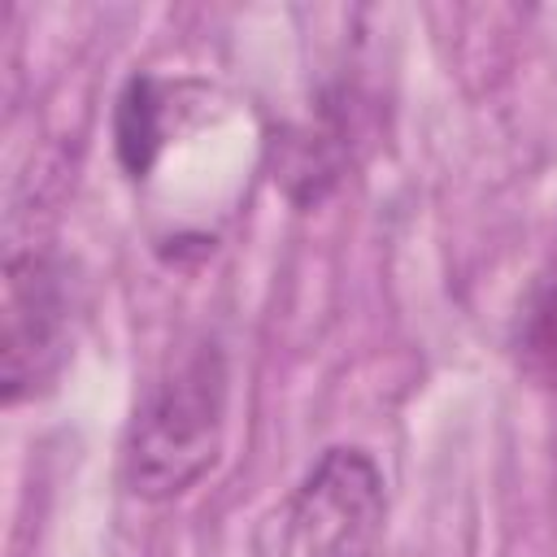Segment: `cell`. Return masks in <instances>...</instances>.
I'll return each instance as SVG.
<instances>
[{"instance_id":"1","label":"cell","mask_w":557,"mask_h":557,"mask_svg":"<svg viewBox=\"0 0 557 557\" xmlns=\"http://www.w3.org/2000/svg\"><path fill=\"white\" fill-rule=\"evenodd\" d=\"M226 361L213 344L174 361L139 400L126 435V483L144 500L183 496L222 448Z\"/></svg>"},{"instance_id":"2","label":"cell","mask_w":557,"mask_h":557,"mask_svg":"<svg viewBox=\"0 0 557 557\" xmlns=\"http://www.w3.org/2000/svg\"><path fill=\"white\" fill-rule=\"evenodd\" d=\"M383 474L361 448H326L283 518V557H379Z\"/></svg>"},{"instance_id":"3","label":"cell","mask_w":557,"mask_h":557,"mask_svg":"<svg viewBox=\"0 0 557 557\" xmlns=\"http://www.w3.org/2000/svg\"><path fill=\"white\" fill-rule=\"evenodd\" d=\"M70 296L48 257H9L4 265V400L44 383L65 357Z\"/></svg>"},{"instance_id":"4","label":"cell","mask_w":557,"mask_h":557,"mask_svg":"<svg viewBox=\"0 0 557 557\" xmlns=\"http://www.w3.org/2000/svg\"><path fill=\"white\" fill-rule=\"evenodd\" d=\"M161 148V100L152 78H131L117 100V157L122 165L144 178Z\"/></svg>"},{"instance_id":"5","label":"cell","mask_w":557,"mask_h":557,"mask_svg":"<svg viewBox=\"0 0 557 557\" xmlns=\"http://www.w3.org/2000/svg\"><path fill=\"white\" fill-rule=\"evenodd\" d=\"M518 352L540 379L557 383V248H553L544 274L535 278V287H531V296L522 305Z\"/></svg>"}]
</instances>
